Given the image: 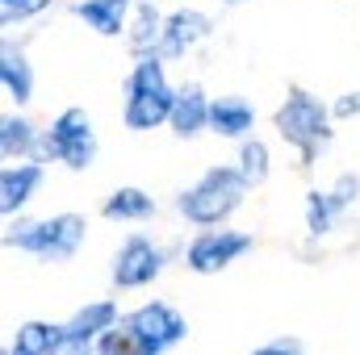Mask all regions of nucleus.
Returning <instances> with one entry per match:
<instances>
[{
	"label": "nucleus",
	"mask_w": 360,
	"mask_h": 355,
	"mask_svg": "<svg viewBox=\"0 0 360 355\" xmlns=\"http://www.w3.org/2000/svg\"><path fill=\"white\" fill-rule=\"evenodd\" d=\"M272 126H276L281 142H289L302 155V168L319 163V155L331 142V109L319 96H310L306 88H293L285 96V105L276 109Z\"/></svg>",
	"instance_id": "f257e3e1"
},
{
	"label": "nucleus",
	"mask_w": 360,
	"mask_h": 355,
	"mask_svg": "<svg viewBox=\"0 0 360 355\" xmlns=\"http://www.w3.org/2000/svg\"><path fill=\"white\" fill-rule=\"evenodd\" d=\"M248 180L239 168H210L197 184H188L176 196V209L193 226H222L248 196Z\"/></svg>",
	"instance_id": "f03ea898"
},
{
	"label": "nucleus",
	"mask_w": 360,
	"mask_h": 355,
	"mask_svg": "<svg viewBox=\"0 0 360 355\" xmlns=\"http://www.w3.org/2000/svg\"><path fill=\"white\" fill-rule=\"evenodd\" d=\"M84 234H89V222L80 213H55V217H42V222H17L4 234V247H17L25 255L51 260V264H63L84 247Z\"/></svg>",
	"instance_id": "7ed1b4c3"
},
{
	"label": "nucleus",
	"mask_w": 360,
	"mask_h": 355,
	"mask_svg": "<svg viewBox=\"0 0 360 355\" xmlns=\"http://www.w3.org/2000/svg\"><path fill=\"white\" fill-rule=\"evenodd\" d=\"M172 100L176 92L168 88L164 76V55H139L134 72H130V96H126V126L130 130H155L160 121L172 117Z\"/></svg>",
	"instance_id": "20e7f679"
},
{
	"label": "nucleus",
	"mask_w": 360,
	"mask_h": 355,
	"mask_svg": "<svg viewBox=\"0 0 360 355\" xmlns=\"http://www.w3.org/2000/svg\"><path fill=\"white\" fill-rule=\"evenodd\" d=\"M34 159L38 163H68L72 172H84L92 168V159H96V134H92V117L84 109H63L55 121H51V130L38 138V151H34Z\"/></svg>",
	"instance_id": "39448f33"
},
{
	"label": "nucleus",
	"mask_w": 360,
	"mask_h": 355,
	"mask_svg": "<svg viewBox=\"0 0 360 355\" xmlns=\"http://www.w3.org/2000/svg\"><path fill=\"white\" fill-rule=\"evenodd\" d=\"M126 322H130V330L139 335V343H143L147 355L172 351L176 343H184V335H188V322L180 318L172 305H164V301L139 305L134 314H126Z\"/></svg>",
	"instance_id": "423d86ee"
},
{
	"label": "nucleus",
	"mask_w": 360,
	"mask_h": 355,
	"mask_svg": "<svg viewBox=\"0 0 360 355\" xmlns=\"http://www.w3.org/2000/svg\"><path fill=\"white\" fill-rule=\"evenodd\" d=\"M248 251H252V234H243V230H205L188 243L184 264L197 276H214V272H226Z\"/></svg>",
	"instance_id": "0eeeda50"
},
{
	"label": "nucleus",
	"mask_w": 360,
	"mask_h": 355,
	"mask_svg": "<svg viewBox=\"0 0 360 355\" xmlns=\"http://www.w3.org/2000/svg\"><path fill=\"white\" fill-rule=\"evenodd\" d=\"M164 272V251L147 234H130L113 255V284L117 288H147Z\"/></svg>",
	"instance_id": "6e6552de"
},
{
	"label": "nucleus",
	"mask_w": 360,
	"mask_h": 355,
	"mask_svg": "<svg viewBox=\"0 0 360 355\" xmlns=\"http://www.w3.org/2000/svg\"><path fill=\"white\" fill-rule=\"evenodd\" d=\"M210 29H214V21H210L201 8H176V13H168L164 38H160V55H164V59H180V55L193 51L201 38H210Z\"/></svg>",
	"instance_id": "1a4fd4ad"
},
{
	"label": "nucleus",
	"mask_w": 360,
	"mask_h": 355,
	"mask_svg": "<svg viewBox=\"0 0 360 355\" xmlns=\"http://www.w3.org/2000/svg\"><path fill=\"white\" fill-rule=\"evenodd\" d=\"M42 188V163H8L0 172V213H17L34 201V192Z\"/></svg>",
	"instance_id": "9d476101"
},
{
	"label": "nucleus",
	"mask_w": 360,
	"mask_h": 355,
	"mask_svg": "<svg viewBox=\"0 0 360 355\" xmlns=\"http://www.w3.org/2000/svg\"><path fill=\"white\" fill-rule=\"evenodd\" d=\"M172 134L176 138H193L201 130H210V96L197 88V84H184L176 88V100H172V117H168Z\"/></svg>",
	"instance_id": "9b49d317"
},
{
	"label": "nucleus",
	"mask_w": 360,
	"mask_h": 355,
	"mask_svg": "<svg viewBox=\"0 0 360 355\" xmlns=\"http://www.w3.org/2000/svg\"><path fill=\"white\" fill-rule=\"evenodd\" d=\"M256 126V109L243 96H218L210 100V130L218 138H248Z\"/></svg>",
	"instance_id": "f8f14e48"
},
{
	"label": "nucleus",
	"mask_w": 360,
	"mask_h": 355,
	"mask_svg": "<svg viewBox=\"0 0 360 355\" xmlns=\"http://www.w3.org/2000/svg\"><path fill=\"white\" fill-rule=\"evenodd\" d=\"M0 84H4V96L17 100V105L34 100V67H30L25 51L13 46V42L0 46Z\"/></svg>",
	"instance_id": "ddd939ff"
},
{
	"label": "nucleus",
	"mask_w": 360,
	"mask_h": 355,
	"mask_svg": "<svg viewBox=\"0 0 360 355\" xmlns=\"http://www.w3.org/2000/svg\"><path fill=\"white\" fill-rule=\"evenodd\" d=\"M126 8H130V0H76L72 4V13L101 38H117L126 29Z\"/></svg>",
	"instance_id": "4468645a"
},
{
	"label": "nucleus",
	"mask_w": 360,
	"mask_h": 355,
	"mask_svg": "<svg viewBox=\"0 0 360 355\" xmlns=\"http://www.w3.org/2000/svg\"><path fill=\"white\" fill-rule=\"evenodd\" d=\"M164 21H168V17H160L155 4L139 0V4H134V21H130V51H134V55H151V51H160Z\"/></svg>",
	"instance_id": "2eb2a0df"
},
{
	"label": "nucleus",
	"mask_w": 360,
	"mask_h": 355,
	"mask_svg": "<svg viewBox=\"0 0 360 355\" xmlns=\"http://www.w3.org/2000/svg\"><path fill=\"white\" fill-rule=\"evenodd\" d=\"M63 343V326L51 322H25L17 326V339L8 343L4 355H55V347Z\"/></svg>",
	"instance_id": "dca6fc26"
},
{
	"label": "nucleus",
	"mask_w": 360,
	"mask_h": 355,
	"mask_svg": "<svg viewBox=\"0 0 360 355\" xmlns=\"http://www.w3.org/2000/svg\"><path fill=\"white\" fill-rule=\"evenodd\" d=\"M38 138H42V134L34 130L30 117H4V121H0V155H4V159H34Z\"/></svg>",
	"instance_id": "f3484780"
},
{
	"label": "nucleus",
	"mask_w": 360,
	"mask_h": 355,
	"mask_svg": "<svg viewBox=\"0 0 360 355\" xmlns=\"http://www.w3.org/2000/svg\"><path fill=\"white\" fill-rule=\"evenodd\" d=\"M101 213L109 222H147L155 213V201L143 188H117V192H109V201H105Z\"/></svg>",
	"instance_id": "a211bd4d"
},
{
	"label": "nucleus",
	"mask_w": 360,
	"mask_h": 355,
	"mask_svg": "<svg viewBox=\"0 0 360 355\" xmlns=\"http://www.w3.org/2000/svg\"><path fill=\"white\" fill-rule=\"evenodd\" d=\"M113 322H122V318H117V305H113V301H92V305H84V309L72 314V322H68L63 330L76 335V339H92V343H96Z\"/></svg>",
	"instance_id": "6ab92c4d"
},
{
	"label": "nucleus",
	"mask_w": 360,
	"mask_h": 355,
	"mask_svg": "<svg viewBox=\"0 0 360 355\" xmlns=\"http://www.w3.org/2000/svg\"><path fill=\"white\" fill-rule=\"evenodd\" d=\"M239 172L243 180L252 184V188H260L272 172V159H269V147L260 142V138H243V147H239Z\"/></svg>",
	"instance_id": "aec40b11"
},
{
	"label": "nucleus",
	"mask_w": 360,
	"mask_h": 355,
	"mask_svg": "<svg viewBox=\"0 0 360 355\" xmlns=\"http://www.w3.org/2000/svg\"><path fill=\"white\" fill-rule=\"evenodd\" d=\"M335 217H340V209H335V201H331V192H310V196H306V230H310L314 239H323V234H331V226H335Z\"/></svg>",
	"instance_id": "412c9836"
},
{
	"label": "nucleus",
	"mask_w": 360,
	"mask_h": 355,
	"mask_svg": "<svg viewBox=\"0 0 360 355\" xmlns=\"http://www.w3.org/2000/svg\"><path fill=\"white\" fill-rule=\"evenodd\" d=\"M96 355H147V351H143L139 335L130 330V322L122 318V322H113V326L96 339Z\"/></svg>",
	"instance_id": "4be33fe9"
},
{
	"label": "nucleus",
	"mask_w": 360,
	"mask_h": 355,
	"mask_svg": "<svg viewBox=\"0 0 360 355\" xmlns=\"http://www.w3.org/2000/svg\"><path fill=\"white\" fill-rule=\"evenodd\" d=\"M46 8H51V0H0V21L17 25V21H30V17H38Z\"/></svg>",
	"instance_id": "5701e85b"
},
{
	"label": "nucleus",
	"mask_w": 360,
	"mask_h": 355,
	"mask_svg": "<svg viewBox=\"0 0 360 355\" xmlns=\"http://www.w3.org/2000/svg\"><path fill=\"white\" fill-rule=\"evenodd\" d=\"M327 192H331V201H335V209L344 213V209H352V205H356V196H360V180L344 172V176L335 180V184H331Z\"/></svg>",
	"instance_id": "b1692460"
},
{
	"label": "nucleus",
	"mask_w": 360,
	"mask_h": 355,
	"mask_svg": "<svg viewBox=\"0 0 360 355\" xmlns=\"http://www.w3.org/2000/svg\"><path fill=\"white\" fill-rule=\"evenodd\" d=\"M92 351H96L92 339H76V335H68V330H63V343L55 347V355H92Z\"/></svg>",
	"instance_id": "393cba45"
},
{
	"label": "nucleus",
	"mask_w": 360,
	"mask_h": 355,
	"mask_svg": "<svg viewBox=\"0 0 360 355\" xmlns=\"http://www.w3.org/2000/svg\"><path fill=\"white\" fill-rule=\"evenodd\" d=\"M252 355H306V351H302L297 339H272V343H264V347H256Z\"/></svg>",
	"instance_id": "a878e982"
},
{
	"label": "nucleus",
	"mask_w": 360,
	"mask_h": 355,
	"mask_svg": "<svg viewBox=\"0 0 360 355\" xmlns=\"http://www.w3.org/2000/svg\"><path fill=\"white\" fill-rule=\"evenodd\" d=\"M356 113H360V92H344L331 105V117H356Z\"/></svg>",
	"instance_id": "bb28decb"
},
{
	"label": "nucleus",
	"mask_w": 360,
	"mask_h": 355,
	"mask_svg": "<svg viewBox=\"0 0 360 355\" xmlns=\"http://www.w3.org/2000/svg\"><path fill=\"white\" fill-rule=\"evenodd\" d=\"M226 4H243V0H226Z\"/></svg>",
	"instance_id": "cd10ccee"
},
{
	"label": "nucleus",
	"mask_w": 360,
	"mask_h": 355,
	"mask_svg": "<svg viewBox=\"0 0 360 355\" xmlns=\"http://www.w3.org/2000/svg\"><path fill=\"white\" fill-rule=\"evenodd\" d=\"M130 4H139V0H130Z\"/></svg>",
	"instance_id": "c85d7f7f"
}]
</instances>
